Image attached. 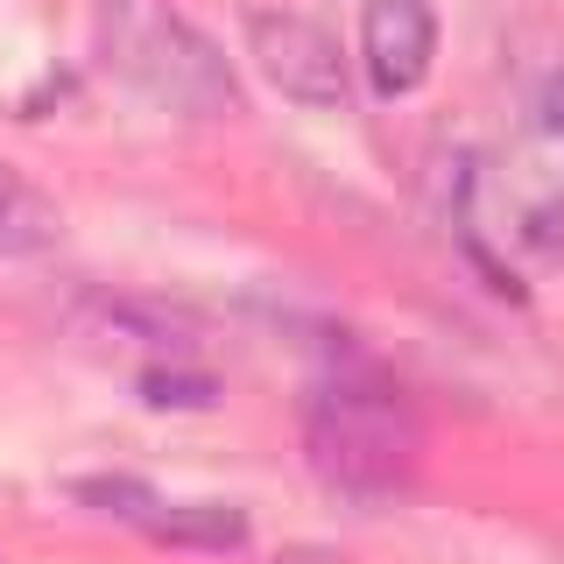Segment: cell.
I'll use <instances>...</instances> for the list:
<instances>
[{"label":"cell","mask_w":564,"mask_h":564,"mask_svg":"<svg viewBox=\"0 0 564 564\" xmlns=\"http://www.w3.org/2000/svg\"><path fill=\"white\" fill-rule=\"evenodd\" d=\"M99 50L163 113H184V120L240 113V78L212 50V35L191 29L163 0H99Z\"/></svg>","instance_id":"2"},{"label":"cell","mask_w":564,"mask_h":564,"mask_svg":"<svg viewBox=\"0 0 564 564\" xmlns=\"http://www.w3.org/2000/svg\"><path fill=\"white\" fill-rule=\"evenodd\" d=\"M43 247H57V205L29 176H14L0 163V254L22 261V254H43Z\"/></svg>","instance_id":"6"},{"label":"cell","mask_w":564,"mask_h":564,"mask_svg":"<svg viewBox=\"0 0 564 564\" xmlns=\"http://www.w3.org/2000/svg\"><path fill=\"white\" fill-rule=\"evenodd\" d=\"M78 494L85 501H106L120 522L149 529V536L184 543V551H240L247 543V516L226 508V501H155V494L134 487V480H85Z\"/></svg>","instance_id":"4"},{"label":"cell","mask_w":564,"mask_h":564,"mask_svg":"<svg viewBox=\"0 0 564 564\" xmlns=\"http://www.w3.org/2000/svg\"><path fill=\"white\" fill-rule=\"evenodd\" d=\"M304 445H311V473L332 494L388 501V494L410 487L423 431H416V410L402 402V388L360 367V375H332L311 388Z\"/></svg>","instance_id":"1"},{"label":"cell","mask_w":564,"mask_h":564,"mask_svg":"<svg viewBox=\"0 0 564 564\" xmlns=\"http://www.w3.org/2000/svg\"><path fill=\"white\" fill-rule=\"evenodd\" d=\"M360 57L381 99H402L437 64V14L431 0H367L360 14Z\"/></svg>","instance_id":"5"},{"label":"cell","mask_w":564,"mask_h":564,"mask_svg":"<svg viewBox=\"0 0 564 564\" xmlns=\"http://www.w3.org/2000/svg\"><path fill=\"white\" fill-rule=\"evenodd\" d=\"M85 311H93L99 332H113V339H134L149 352H184L191 346V325L155 304H134V296H85Z\"/></svg>","instance_id":"7"},{"label":"cell","mask_w":564,"mask_h":564,"mask_svg":"<svg viewBox=\"0 0 564 564\" xmlns=\"http://www.w3.org/2000/svg\"><path fill=\"white\" fill-rule=\"evenodd\" d=\"M543 128L564 141V70H551V85H543Z\"/></svg>","instance_id":"9"},{"label":"cell","mask_w":564,"mask_h":564,"mask_svg":"<svg viewBox=\"0 0 564 564\" xmlns=\"http://www.w3.org/2000/svg\"><path fill=\"white\" fill-rule=\"evenodd\" d=\"M290 564H325V557H290Z\"/></svg>","instance_id":"10"},{"label":"cell","mask_w":564,"mask_h":564,"mask_svg":"<svg viewBox=\"0 0 564 564\" xmlns=\"http://www.w3.org/2000/svg\"><path fill=\"white\" fill-rule=\"evenodd\" d=\"M141 395H149L155 410H212V402H219V381L184 375V367H149V375H141Z\"/></svg>","instance_id":"8"},{"label":"cell","mask_w":564,"mask_h":564,"mask_svg":"<svg viewBox=\"0 0 564 564\" xmlns=\"http://www.w3.org/2000/svg\"><path fill=\"white\" fill-rule=\"evenodd\" d=\"M247 43H254L261 78H269L282 99L311 106V113H339V106H346L339 43H332L317 22H304V14H282V8H261V14H247Z\"/></svg>","instance_id":"3"}]
</instances>
